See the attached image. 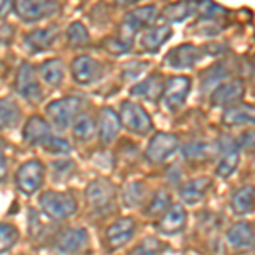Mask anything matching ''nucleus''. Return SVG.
Wrapping results in <instances>:
<instances>
[{"mask_svg":"<svg viewBox=\"0 0 255 255\" xmlns=\"http://www.w3.org/2000/svg\"><path fill=\"white\" fill-rule=\"evenodd\" d=\"M182 153L187 160H206L213 155V145L204 139H196V141H189L182 148Z\"/></svg>","mask_w":255,"mask_h":255,"instance_id":"7c9ffc66","label":"nucleus"},{"mask_svg":"<svg viewBox=\"0 0 255 255\" xmlns=\"http://www.w3.org/2000/svg\"><path fill=\"white\" fill-rule=\"evenodd\" d=\"M119 119H121V126H125L129 133L138 134V136H146L153 129V121L150 114L138 102L123 101L119 108Z\"/></svg>","mask_w":255,"mask_h":255,"instance_id":"7ed1b4c3","label":"nucleus"},{"mask_svg":"<svg viewBox=\"0 0 255 255\" xmlns=\"http://www.w3.org/2000/svg\"><path fill=\"white\" fill-rule=\"evenodd\" d=\"M60 9L61 7L58 2H49V0H41V2H36V0H19V2H14V9L12 10L24 22H36V20H43L58 14Z\"/></svg>","mask_w":255,"mask_h":255,"instance_id":"0eeeda50","label":"nucleus"},{"mask_svg":"<svg viewBox=\"0 0 255 255\" xmlns=\"http://www.w3.org/2000/svg\"><path fill=\"white\" fill-rule=\"evenodd\" d=\"M157 7L153 5H145V7H136L126 15L125 20L133 27L134 31H139L143 27H150L153 24V20L157 19Z\"/></svg>","mask_w":255,"mask_h":255,"instance_id":"cd10ccee","label":"nucleus"},{"mask_svg":"<svg viewBox=\"0 0 255 255\" xmlns=\"http://www.w3.org/2000/svg\"><path fill=\"white\" fill-rule=\"evenodd\" d=\"M20 121V108L12 97L0 99V131L12 129Z\"/></svg>","mask_w":255,"mask_h":255,"instance_id":"bb28decb","label":"nucleus"},{"mask_svg":"<svg viewBox=\"0 0 255 255\" xmlns=\"http://www.w3.org/2000/svg\"><path fill=\"white\" fill-rule=\"evenodd\" d=\"M72 131H73V136H75L77 141L87 143L96 136L97 123L94 121V118L89 116V114H80V116L77 118V121L73 123Z\"/></svg>","mask_w":255,"mask_h":255,"instance_id":"c85d7f7f","label":"nucleus"},{"mask_svg":"<svg viewBox=\"0 0 255 255\" xmlns=\"http://www.w3.org/2000/svg\"><path fill=\"white\" fill-rule=\"evenodd\" d=\"M143 197H145V186L141 182H129L123 192V199H125L128 208L138 206L143 201Z\"/></svg>","mask_w":255,"mask_h":255,"instance_id":"f704fd0d","label":"nucleus"},{"mask_svg":"<svg viewBox=\"0 0 255 255\" xmlns=\"http://www.w3.org/2000/svg\"><path fill=\"white\" fill-rule=\"evenodd\" d=\"M162 252V244L157 240V238H146L141 244L134 247L128 255H158Z\"/></svg>","mask_w":255,"mask_h":255,"instance_id":"e433bc0d","label":"nucleus"},{"mask_svg":"<svg viewBox=\"0 0 255 255\" xmlns=\"http://www.w3.org/2000/svg\"><path fill=\"white\" fill-rule=\"evenodd\" d=\"M53 170L56 172V174H60V177H67L70 172L75 168V163L72 162V160H58V162H53Z\"/></svg>","mask_w":255,"mask_h":255,"instance_id":"58836bf2","label":"nucleus"},{"mask_svg":"<svg viewBox=\"0 0 255 255\" xmlns=\"http://www.w3.org/2000/svg\"><path fill=\"white\" fill-rule=\"evenodd\" d=\"M170 196L167 194L165 191H157L151 197L150 204L146 208V215L148 216H153V218H158V216H163L165 213L168 211L170 208Z\"/></svg>","mask_w":255,"mask_h":255,"instance_id":"473e14b6","label":"nucleus"},{"mask_svg":"<svg viewBox=\"0 0 255 255\" xmlns=\"http://www.w3.org/2000/svg\"><path fill=\"white\" fill-rule=\"evenodd\" d=\"M5 177H7V157L2 141H0V182L5 180Z\"/></svg>","mask_w":255,"mask_h":255,"instance_id":"ea45409f","label":"nucleus"},{"mask_svg":"<svg viewBox=\"0 0 255 255\" xmlns=\"http://www.w3.org/2000/svg\"><path fill=\"white\" fill-rule=\"evenodd\" d=\"M201 60H203V49L194 44L184 43L167 53L165 65L175 70H189L194 68Z\"/></svg>","mask_w":255,"mask_h":255,"instance_id":"9b49d317","label":"nucleus"},{"mask_svg":"<svg viewBox=\"0 0 255 255\" xmlns=\"http://www.w3.org/2000/svg\"><path fill=\"white\" fill-rule=\"evenodd\" d=\"M51 136V126L44 118L31 116L22 128V139L27 145H43Z\"/></svg>","mask_w":255,"mask_h":255,"instance_id":"f3484780","label":"nucleus"},{"mask_svg":"<svg viewBox=\"0 0 255 255\" xmlns=\"http://www.w3.org/2000/svg\"><path fill=\"white\" fill-rule=\"evenodd\" d=\"M116 197V187L108 179H96L85 189V201L92 209L108 208Z\"/></svg>","mask_w":255,"mask_h":255,"instance_id":"f8f14e48","label":"nucleus"},{"mask_svg":"<svg viewBox=\"0 0 255 255\" xmlns=\"http://www.w3.org/2000/svg\"><path fill=\"white\" fill-rule=\"evenodd\" d=\"M73 82L80 87H89V85L97 84L104 77V65L97 58H92L89 55H80L73 58L70 65Z\"/></svg>","mask_w":255,"mask_h":255,"instance_id":"423d86ee","label":"nucleus"},{"mask_svg":"<svg viewBox=\"0 0 255 255\" xmlns=\"http://www.w3.org/2000/svg\"><path fill=\"white\" fill-rule=\"evenodd\" d=\"M119 131H121L119 114L111 108H102L97 116V133L102 145H111L116 141Z\"/></svg>","mask_w":255,"mask_h":255,"instance_id":"dca6fc26","label":"nucleus"},{"mask_svg":"<svg viewBox=\"0 0 255 255\" xmlns=\"http://www.w3.org/2000/svg\"><path fill=\"white\" fill-rule=\"evenodd\" d=\"M240 162V146L232 136H223L218 143V162H216V175L221 179H228L237 170Z\"/></svg>","mask_w":255,"mask_h":255,"instance_id":"1a4fd4ad","label":"nucleus"},{"mask_svg":"<svg viewBox=\"0 0 255 255\" xmlns=\"http://www.w3.org/2000/svg\"><path fill=\"white\" fill-rule=\"evenodd\" d=\"M58 38V27H41V29L31 31L24 36V44L31 49V51H44V49L51 48Z\"/></svg>","mask_w":255,"mask_h":255,"instance_id":"5701e85b","label":"nucleus"},{"mask_svg":"<svg viewBox=\"0 0 255 255\" xmlns=\"http://www.w3.org/2000/svg\"><path fill=\"white\" fill-rule=\"evenodd\" d=\"M230 204H232L233 213L238 216H244V215L252 213L254 206H255V187L254 186H242L240 189H237V191L232 194Z\"/></svg>","mask_w":255,"mask_h":255,"instance_id":"a878e982","label":"nucleus"},{"mask_svg":"<svg viewBox=\"0 0 255 255\" xmlns=\"http://www.w3.org/2000/svg\"><path fill=\"white\" fill-rule=\"evenodd\" d=\"M82 104H84L82 99L75 96H67L51 101L44 109L46 121L49 123V126L56 128L60 131L68 129L70 126H73L77 118L80 116Z\"/></svg>","mask_w":255,"mask_h":255,"instance_id":"f257e3e1","label":"nucleus"},{"mask_svg":"<svg viewBox=\"0 0 255 255\" xmlns=\"http://www.w3.org/2000/svg\"><path fill=\"white\" fill-rule=\"evenodd\" d=\"M19 230L14 225L0 223V254H5L17 244Z\"/></svg>","mask_w":255,"mask_h":255,"instance_id":"72a5a7b5","label":"nucleus"},{"mask_svg":"<svg viewBox=\"0 0 255 255\" xmlns=\"http://www.w3.org/2000/svg\"><path fill=\"white\" fill-rule=\"evenodd\" d=\"M240 145L247 146V148H255V131H247V133H244V136H242L238 146Z\"/></svg>","mask_w":255,"mask_h":255,"instance_id":"a19ab883","label":"nucleus"},{"mask_svg":"<svg viewBox=\"0 0 255 255\" xmlns=\"http://www.w3.org/2000/svg\"><path fill=\"white\" fill-rule=\"evenodd\" d=\"M177 148H179V139H177L175 134L157 133L148 143L145 157L150 163L158 165V163H163L165 160L170 158L177 151Z\"/></svg>","mask_w":255,"mask_h":255,"instance_id":"9d476101","label":"nucleus"},{"mask_svg":"<svg viewBox=\"0 0 255 255\" xmlns=\"http://www.w3.org/2000/svg\"><path fill=\"white\" fill-rule=\"evenodd\" d=\"M254 72H255V63H254Z\"/></svg>","mask_w":255,"mask_h":255,"instance_id":"79ce46f5","label":"nucleus"},{"mask_svg":"<svg viewBox=\"0 0 255 255\" xmlns=\"http://www.w3.org/2000/svg\"><path fill=\"white\" fill-rule=\"evenodd\" d=\"M187 221V213L182 204H172L168 211L160 218L158 232L162 235H177L184 230Z\"/></svg>","mask_w":255,"mask_h":255,"instance_id":"aec40b11","label":"nucleus"},{"mask_svg":"<svg viewBox=\"0 0 255 255\" xmlns=\"http://www.w3.org/2000/svg\"><path fill=\"white\" fill-rule=\"evenodd\" d=\"M213 186V180L209 177H194L182 184L179 194L180 199L186 204H197L206 197L209 189Z\"/></svg>","mask_w":255,"mask_h":255,"instance_id":"6ab92c4d","label":"nucleus"},{"mask_svg":"<svg viewBox=\"0 0 255 255\" xmlns=\"http://www.w3.org/2000/svg\"><path fill=\"white\" fill-rule=\"evenodd\" d=\"M245 87L242 80H228L220 84L218 87L213 90L211 94V104L216 106V108H232V106L238 104L242 97H244Z\"/></svg>","mask_w":255,"mask_h":255,"instance_id":"2eb2a0df","label":"nucleus"},{"mask_svg":"<svg viewBox=\"0 0 255 255\" xmlns=\"http://www.w3.org/2000/svg\"><path fill=\"white\" fill-rule=\"evenodd\" d=\"M225 126H242V125H255V106L250 104H235L225 109L223 113Z\"/></svg>","mask_w":255,"mask_h":255,"instance_id":"393cba45","label":"nucleus"},{"mask_svg":"<svg viewBox=\"0 0 255 255\" xmlns=\"http://www.w3.org/2000/svg\"><path fill=\"white\" fill-rule=\"evenodd\" d=\"M104 49L111 55H119V53H126L129 49V44H126L119 36H116V38H109L104 41Z\"/></svg>","mask_w":255,"mask_h":255,"instance_id":"4c0bfd02","label":"nucleus"},{"mask_svg":"<svg viewBox=\"0 0 255 255\" xmlns=\"http://www.w3.org/2000/svg\"><path fill=\"white\" fill-rule=\"evenodd\" d=\"M197 9H201L199 3L194 2H177V3H170L163 9V17L167 20H174V22H180V20L187 19L189 15H192Z\"/></svg>","mask_w":255,"mask_h":255,"instance_id":"c756f323","label":"nucleus"},{"mask_svg":"<svg viewBox=\"0 0 255 255\" xmlns=\"http://www.w3.org/2000/svg\"><path fill=\"white\" fill-rule=\"evenodd\" d=\"M254 168H255V163H254Z\"/></svg>","mask_w":255,"mask_h":255,"instance_id":"37998d69","label":"nucleus"},{"mask_svg":"<svg viewBox=\"0 0 255 255\" xmlns=\"http://www.w3.org/2000/svg\"><path fill=\"white\" fill-rule=\"evenodd\" d=\"M228 244L237 250H250L255 247V232L249 221H237L226 233Z\"/></svg>","mask_w":255,"mask_h":255,"instance_id":"a211bd4d","label":"nucleus"},{"mask_svg":"<svg viewBox=\"0 0 255 255\" xmlns=\"http://www.w3.org/2000/svg\"><path fill=\"white\" fill-rule=\"evenodd\" d=\"M44 165L38 158H31L20 163L15 172V186L17 191L24 196H32L39 191L44 182Z\"/></svg>","mask_w":255,"mask_h":255,"instance_id":"20e7f679","label":"nucleus"},{"mask_svg":"<svg viewBox=\"0 0 255 255\" xmlns=\"http://www.w3.org/2000/svg\"><path fill=\"white\" fill-rule=\"evenodd\" d=\"M46 150V153H51V155H68L72 151V145L67 138L63 136H49L46 141L41 145Z\"/></svg>","mask_w":255,"mask_h":255,"instance_id":"c9c22d12","label":"nucleus"},{"mask_svg":"<svg viewBox=\"0 0 255 255\" xmlns=\"http://www.w3.org/2000/svg\"><path fill=\"white\" fill-rule=\"evenodd\" d=\"M38 73L41 80L49 87H60L65 80V61L61 58H49L39 65Z\"/></svg>","mask_w":255,"mask_h":255,"instance_id":"b1692460","label":"nucleus"},{"mask_svg":"<svg viewBox=\"0 0 255 255\" xmlns=\"http://www.w3.org/2000/svg\"><path fill=\"white\" fill-rule=\"evenodd\" d=\"M134 230H136V223L131 218H119V220H116L106 230V245H108V249L113 252V250L125 247L133 238Z\"/></svg>","mask_w":255,"mask_h":255,"instance_id":"4468645a","label":"nucleus"},{"mask_svg":"<svg viewBox=\"0 0 255 255\" xmlns=\"http://www.w3.org/2000/svg\"><path fill=\"white\" fill-rule=\"evenodd\" d=\"M14 89L20 97H24L29 102H39L43 99V87L38 80V72L29 61H22L19 65L14 80Z\"/></svg>","mask_w":255,"mask_h":255,"instance_id":"39448f33","label":"nucleus"},{"mask_svg":"<svg viewBox=\"0 0 255 255\" xmlns=\"http://www.w3.org/2000/svg\"><path fill=\"white\" fill-rule=\"evenodd\" d=\"M191 92V79L186 75H175L165 80L163 85V104L167 106V109H170L172 113L179 111L186 104L187 96Z\"/></svg>","mask_w":255,"mask_h":255,"instance_id":"6e6552de","label":"nucleus"},{"mask_svg":"<svg viewBox=\"0 0 255 255\" xmlns=\"http://www.w3.org/2000/svg\"><path fill=\"white\" fill-rule=\"evenodd\" d=\"M39 206L53 220H67L79 209L77 199L72 192L46 191L39 197Z\"/></svg>","mask_w":255,"mask_h":255,"instance_id":"f03ea898","label":"nucleus"},{"mask_svg":"<svg viewBox=\"0 0 255 255\" xmlns=\"http://www.w3.org/2000/svg\"><path fill=\"white\" fill-rule=\"evenodd\" d=\"M67 41L72 48H84L89 44L90 41V34L87 31V27L84 26L79 20L72 22L67 29Z\"/></svg>","mask_w":255,"mask_h":255,"instance_id":"2f4dec72","label":"nucleus"},{"mask_svg":"<svg viewBox=\"0 0 255 255\" xmlns=\"http://www.w3.org/2000/svg\"><path fill=\"white\" fill-rule=\"evenodd\" d=\"M163 80L158 73H151L148 75L145 80L138 82L131 87L129 94L133 97H139V99H145L148 102H157L163 94Z\"/></svg>","mask_w":255,"mask_h":255,"instance_id":"412c9836","label":"nucleus"},{"mask_svg":"<svg viewBox=\"0 0 255 255\" xmlns=\"http://www.w3.org/2000/svg\"><path fill=\"white\" fill-rule=\"evenodd\" d=\"M172 36V29L165 24H158V26H150L143 31L139 44L148 53H157L163 44L167 43L168 38Z\"/></svg>","mask_w":255,"mask_h":255,"instance_id":"4be33fe9","label":"nucleus"},{"mask_svg":"<svg viewBox=\"0 0 255 255\" xmlns=\"http://www.w3.org/2000/svg\"><path fill=\"white\" fill-rule=\"evenodd\" d=\"M56 250L63 255H77L89 245V233L84 228H68L56 238Z\"/></svg>","mask_w":255,"mask_h":255,"instance_id":"ddd939ff","label":"nucleus"}]
</instances>
